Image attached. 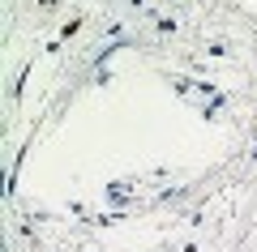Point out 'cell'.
I'll return each mask as SVG.
<instances>
[{
  "label": "cell",
  "mask_w": 257,
  "mask_h": 252,
  "mask_svg": "<svg viewBox=\"0 0 257 252\" xmlns=\"http://www.w3.org/2000/svg\"><path fill=\"white\" fill-rule=\"evenodd\" d=\"M159 35H176V22L172 18H159Z\"/></svg>",
  "instance_id": "8992f818"
},
{
  "label": "cell",
  "mask_w": 257,
  "mask_h": 252,
  "mask_svg": "<svg viewBox=\"0 0 257 252\" xmlns=\"http://www.w3.org/2000/svg\"><path fill=\"white\" fill-rule=\"evenodd\" d=\"M176 197H189V188H167V192H159V205H163V201H176Z\"/></svg>",
  "instance_id": "5b68a950"
},
{
  "label": "cell",
  "mask_w": 257,
  "mask_h": 252,
  "mask_svg": "<svg viewBox=\"0 0 257 252\" xmlns=\"http://www.w3.org/2000/svg\"><path fill=\"white\" fill-rule=\"evenodd\" d=\"M77 30H82V18H73V22H64V30H60V43H64V39H73Z\"/></svg>",
  "instance_id": "3957f363"
},
{
  "label": "cell",
  "mask_w": 257,
  "mask_h": 252,
  "mask_svg": "<svg viewBox=\"0 0 257 252\" xmlns=\"http://www.w3.org/2000/svg\"><path fill=\"white\" fill-rule=\"evenodd\" d=\"M227 107H231V94H223V90H219L210 103H206V120H214L219 111H227Z\"/></svg>",
  "instance_id": "7a4b0ae2"
},
{
  "label": "cell",
  "mask_w": 257,
  "mask_h": 252,
  "mask_svg": "<svg viewBox=\"0 0 257 252\" xmlns=\"http://www.w3.org/2000/svg\"><path fill=\"white\" fill-rule=\"evenodd\" d=\"M253 162H257V145H253Z\"/></svg>",
  "instance_id": "52a82bcc"
},
{
  "label": "cell",
  "mask_w": 257,
  "mask_h": 252,
  "mask_svg": "<svg viewBox=\"0 0 257 252\" xmlns=\"http://www.w3.org/2000/svg\"><path fill=\"white\" fill-rule=\"evenodd\" d=\"M193 94H206V99H214V94H219V90H214L210 81H193Z\"/></svg>",
  "instance_id": "277c9868"
},
{
  "label": "cell",
  "mask_w": 257,
  "mask_h": 252,
  "mask_svg": "<svg viewBox=\"0 0 257 252\" xmlns=\"http://www.w3.org/2000/svg\"><path fill=\"white\" fill-rule=\"evenodd\" d=\"M107 201L111 205H128V201H133V180H111L107 184Z\"/></svg>",
  "instance_id": "6da1fadb"
}]
</instances>
